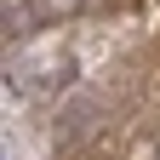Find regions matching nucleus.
<instances>
[{"label": "nucleus", "mask_w": 160, "mask_h": 160, "mask_svg": "<svg viewBox=\"0 0 160 160\" xmlns=\"http://www.w3.org/2000/svg\"><path fill=\"white\" fill-rule=\"evenodd\" d=\"M29 23H34L29 0H6V29H12V34H29Z\"/></svg>", "instance_id": "nucleus-2"}, {"label": "nucleus", "mask_w": 160, "mask_h": 160, "mask_svg": "<svg viewBox=\"0 0 160 160\" xmlns=\"http://www.w3.org/2000/svg\"><path fill=\"white\" fill-rule=\"evenodd\" d=\"M17 86L23 92H57V86H69V74H74V57H29V63H17Z\"/></svg>", "instance_id": "nucleus-1"}]
</instances>
